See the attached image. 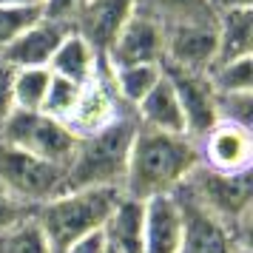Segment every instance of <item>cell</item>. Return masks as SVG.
I'll use <instances>...</instances> for the list:
<instances>
[{
	"instance_id": "6da1fadb",
	"label": "cell",
	"mask_w": 253,
	"mask_h": 253,
	"mask_svg": "<svg viewBox=\"0 0 253 253\" xmlns=\"http://www.w3.org/2000/svg\"><path fill=\"white\" fill-rule=\"evenodd\" d=\"M196 165H199V148L191 137L162 134L137 126L120 191L142 202L154 196H171L191 176Z\"/></svg>"
},
{
	"instance_id": "7a4b0ae2",
	"label": "cell",
	"mask_w": 253,
	"mask_h": 253,
	"mask_svg": "<svg viewBox=\"0 0 253 253\" xmlns=\"http://www.w3.org/2000/svg\"><path fill=\"white\" fill-rule=\"evenodd\" d=\"M134 134H137L134 111H126L100 131L77 137V145L66 165V191L120 188L123 176H126Z\"/></svg>"
},
{
	"instance_id": "3957f363",
	"label": "cell",
	"mask_w": 253,
	"mask_h": 253,
	"mask_svg": "<svg viewBox=\"0 0 253 253\" xmlns=\"http://www.w3.org/2000/svg\"><path fill=\"white\" fill-rule=\"evenodd\" d=\"M120 194H123L120 188H77V191H63L54 199L37 205L35 222L48 239L51 253H63L77 239L103 230Z\"/></svg>"
},
{
	"instance_id": "277c9868",
	"label": "cell",
	"mask_w": 253,
	"mask_h": 253,
	"mask_svg": "<svg viewBox=\"0 0 253 253\" xmlns=\"http://www.w3.org/2000/svg\"><path fill=\"white\" fill-rule=\"evenodd\" d=\"M185 185L199 199V205L228 225L236 245H253V171L219 173L196 165Z\"/></svg>"
},
{
	"instance_id": "5b68a950",
	"label": "cell",
	"mask_w": 253,
	"mask_h": 253,
	"mask_svg": "<svg viewBox=\"0 0 253 253\" xmlns=\"http://www.w3.org/2000/svg\"><path fill=\"white\" fill-rule=\"evenodd\" d=\"M0 191L37 208L66 191V168L0 139Z\"/></svg>"
},
{
	"instance_id": "8992f818",
	"label": "cell",
	"mask_w": 253,
	"mask_h": 253,
	"mask_svg": "<svg viewBox=\"0 0 253 253\" xmlns=\"http://www.w3.org/2000/svg\"><path fill=\"white\" fill-rule=\"evenodd\" d=\"M0 139L63 168L69 165L71 151L77 145V134L63 120H54L43 111H20V108H14L3 123Z\"/></svg>"
},
{
	"instance_id": "52a82bcc",
	"label": "cell",
	"mask_w": 253,
	"mask_h": 253,
	"mask_svg": "<svg viewBox=\"0 0 253 253\" xmlns=\"http://www.w3.org/2000/svg\"><path fill=\"white\" fill-rule=\"evenodd\" d=\"M219 60L216 12L211 17H194L165 26V51L162 66L185 71H211Z\"/></svg>"
},
{
	"instance_id": "ba28073f",
	"label": "cell",
	"mask_w": 253,
	"mask_h": 253,
	"mask_svg": "<svg viewBox=\"0 0 253 253\" xmlns=\"http://www.w3.org/2000/svg\"><path fill=\"white\" fill-rule=\"evenodd\" d=\"M173 202L179 208L182 219V236H179V253H233L236 239L225 222H219L208 208L199 205V199L191 194L188 185H179L173 191Z\"/></svg>"
},
{
	"instance_id": "9c48e42d",
	"label": "cell",
	"mask_w": 253,
	"mask_h": 253,
	"mask_svg": "<svg viewBox=\"0 0 253 253\" xmlns=\"http://www.w3.org/2000/svg\"><path fill=\"white\" fill-rule=\"evenodd\" d=\"M162 74L173 85V94L179 100L185 117V134L194 139H202L211 128L219 123L216 117V91L208 80L205 71H185L173 66H162Z\"/></svg>"
},
{
	"instance_id": "30bf717a",
	"label": "cell",
	"mask_w": 253,
	"mask_h": 253,
	"mask_svg": "<svg viewBox=\"0 0 253 253\" xmlns=\"http://www.w3.org/2000/svg\"><path fill=\"white\" fill-rule=\"evenodd\" d=\"M131 108L120 103V97L114 94V85H111V66L108 60L100 57V66H97V74L83 85L80 100L74 105L71 117L66 120V126L77 134V137H85V134H94L105 128L108 123H114L120 114H126Z\"/></svg>"
},
{
	"instance_id": "8fae6325",
	"label": "cell",
	"mask_w": 253,
	"mask_h": 253,
	"mask_svg": "<svg viewBox=\"0 0 253 253\" xmlns=\"http://www.w3.org/2000/svg\"><path fill=\"white\" fill-rule=\"evenodd\" d=\"M165 51V26L151 14L134 12L105 51L108 66H134V63H157L162 66Z\"/></svg>"
},
{
	"instance_id": "7c38bea8",
	"label": "cell",
	"mask_w": 253,
	"mask_h": 253,
	"mask_svg": "<svg viewBox=\"0 0 253 253\" xmlns=\"http://www.w3.org/2000/svg\"><path fill=\"white\" fill-rule=\"evenodd\" d=\"M199 165L219 173H239L251 171L253 165V134L251 128L216 123L202 139H196Z\"/></svg>"
},
{
	"instance_id": "4fadbf2b",
	"label": "cell",
	"mask_w": 253,
	"mask_h": 253,
	"mask_svg": "<svg viewBox=\"0 0 253 253\" xmlns=\"http://www.w3.org/2000/svg\"><path fill=\"white\" fill-rule=\"evenodd\" d=\"M134 12L137 0H85L71 23V32H77L100 57H105L114 37Z\"/></svg>"
},
{
	"instance_id": "5bb4252c",
	"label": "cell",
	"mask_w": 253,
	"mask_h": 253,
	"mask_svg": "<svg viewBox=\"0 0 253 253\" xmlns=\"http://www.w3.org/2000/svg\"><path fill=\"white\" fill-rule=\"evenodd\" d=\"M71 29L54 20L37 17L32 26H26L20 35L14 37L9 46L0 51V60H6L12 69H35V66H48V60L60 46V40L69 35Z\"/></svg>"
},
{
	"instance_id": "9a60e30c",
	"label": "cell",
	"mask_w": 253,
	"mask_h": 253,
	"mask_svg": "<svg viewBox=\"0 0 253 253\" xmlns=\"http://www.w3.org/2000/svg\"><path fill=\"white\" fill-rule=\"evenodd\" d=\"M105 245L117 253H142V236H145V202L134 196L120 194L117 205L103 225Z\"/></svg>"
},
{
	"instance_id": "2e32d148",
	"label": "cell",
	"mask_w": 253,
	"mask_h": 253,
	"mask_svg": "<svg viewBox=\"0 0 253 253\" xmlns=\"http://www.w3.org/2000/svg\"><path fill=\"white\" fill-rule=\"evenodd\" d=\"M134 120L139 128L148 131H162V134H185V117L179 108V100L173 94V85L162 74L160 83L151 88L134 108ZM188 137V134H185Z\"/></svg>"
},
{
	"instance_id": "e0dca14e",
	"label": "cell",
	"mask_w": 253,
	"mask_h": 253,
	"mask_svg": "<svg viewBox=\"0 0 253 253\" xmlns=\"http://www.w3.org/2000/svg\"><path fill=\"white\" fill-rule=\"evenodd\" d=\"M182 219L173 196H154L145 202L142 253H179Z\"/></svg>"
},
{
	"instance_id": "ac0fdd59",
	"label": "cell",
	"mask_w": 253,
	"mask_h": 253,
	"mask_svg": "<svg viewBox=\"0 0 253 253\" xmlns=\"http://www.w3.org/2000/svg\"><path fill=\"white\" fill-rule=\"evenodd\" d=\"M97 66H100V54L77 32H69L63 37L60 46L54 48V54H51V60H48V71L51 74L66 77V80L77 83V85H85L91 80L97 74Z\"/></svg>"
},
{
	"instance_id": "d6986e66",
	"label": "cell",
	"mask_w": 253,
	"mask_h": 253,
	"mask_svg": "<svg viewBox=\"0 0 253 253\" xmlns=\"http://www.w3.org/2000/svg\"><path fill=\"white\" fill-rule=\"evenodd\" d=\"M219 60H236L253 54V9H228L216 12Z\"/></svg>"
},
{
	"instance_id": "ffe728a7",
	"label": "cell",
	"mask_w": 253,
	"mask_h": 253,
	"mask_svg": "<svg viewBox=\"0 0 253 253\" xmlns=\"http://www.w3.org/2000/svg\"><path fill=\"white\" fill-rule=\"evenodd\" d=\"M160 77H162V66H157V63L111 66V85H114V94L120 97V103L126 108H134L160 83Z\"/></svg>"
},
{
	"instance_id": "44dd1931",
	"label": "cell",
	"mask_w": 253,
	"mask_h": 253,
	"mask_svg": "<svg viewBox=\"0 0 253 253\" xmlns=\"http://www.w3.org/2000/svg\"><path fill=\"white\" fill-rule=\"evenodd\" d=\"M51 71L48 66H35V69H14V83H12V100L14 108L20 111H40L46 100Z\"/></svg>"
},
{
	"instance_id": "7402d4cb",
	"label": "cell",
	"mask_w": 253,
	"mask_h": 253,
	"mask_svg": "<svg viewBox=\"0 0 253 253\" xmlns=\"http://www.w3.org/2000/svg\"><path fill=\"white\" fill-rule=\"evenodd\" d=\"M137 12L157 17L162 26L194 20V17H211V0H137Z\"/></svg>"
},
{
	"instance_id": "603a6c76",
	"label": "cell",
	"mask_w": 253,
	"mask_h": 253,
	"mask_svg": "<svg viewBox=\"0 0 253 253\" xmlns=\"http://www.w3.org/2000/svg\"><path fill=\"white\" fill-rule=\"evenodd\" d=\"M208 80L216 94L228 91H253V54L251 57H236L216 63L208 71Z\"/></svg>"
},
{
	"instance_id": "cb8c5ba5",
	"label": "cell",
	"mask_w": 253,
	"mask_h": 253,
	"mask_svg": "<svg viewBox=\"0 0 253 253\" xmlns=\"http://www.w3.org/2000/svg\"><path fill=\"white\" fill-rule=\"evenodd\" d=\"M0 253H51V248L32 216L0 233Z\"/></svg>"
},
{
	"instance_id": "d4e9b609",
	"label": "cell",
	"mask_w": 253,
	"mask_h": 253,
	"mask_svg": "<svg viewBox=\"0 0 253 253\" xmlns=\"http://www.w3.org/2000/svg\"><path fill=\"white\" fill-rule=\"evenodd\" d=\"M80 91H83V85L66 80V77L51 74V83H48V91H46V100H43V108L40 111L66 123L71 117V111H74L77 100H80Z\"/></svg>"
},
{
	"instance_id": "484cf974",
	"label": "cell",
	"mask_w": 253,
	"mask_h": 253,
	"mask_svg": "<svg viewBox=\"0 0 253 253\" xmlns=\"http://www.w3.org/2000/svg\"><path fill=\"white\" fill-rule=\"evenodd\" d=\"M219 123H233L242 128H253V91H228L216 94Z\"/></svg>"
},
{
	"instance_id": "4316f807",
	"label": "cell",
	"mask_w": 253,
	"mask_h": 253,
	"mask_svg": "<svg viewBox=\"0 0 253 253\" xmlns=\"http://www.w3.org/2000/svg\"><path fill=\"white\" fill-rule=\"evenodd\" d=\"M37 17H40V9H12V6H0V51L9 46L26 26L35 23Z\"/></svg>"
},
{
	"instance_id": "83f0119b",
	"label": "cell",
	"mask_w": 253,
	"mask_h": 253,
	"mask_svg": "<svg viewBox=\"0 0 253 253\" xmlns=\"http://www.w3.org/2000/svg\"><path fill=\"white\" fill-rule=\"evenodd\" d=\"M32 216H35V208L32 205L17 202V199H12L9 194L0 191V233L14 228V225H20V222H26V219H32Z\"/></svg>"
},
{
	"instance_id": "f1b7e54d",
	"label": "cell",
	"mask_w": 253,
	"mask_h": 253,
	"mask_svg": "<svg viewBox=\"0 0 253 253\" xmlns=\"http://www.w3.org/2000/svg\"><path fill=\"white\" fill-rule=\"evenodd\" d=\"M85 0H43V6H40V17L43 20H54V23H63L69 26L74 23V17L80 12V6Z\"/></svg>"
},
{
	"instance_id": "f546056e",
	"label": "cell",
	"mask_w": 253,
	"mask_h": 253,
	"mask_svg": "<svg viewBox=\"0 0 253 253\" xmlns=\"http://www.w3.org/2000/svg\"><path fill=\"white\" fill-rule=\"evenodd\" d=\"M12 83H14V69L0 60V128L9 120V114L14 111V100H12Z\"/></svg>"
},
{
	"instance_id": "4dcf8cb0",
	"label": "cell",
	"mask_w": 253,
	"mask_h": 253,
	"mask_svg": "<svg viewBox=\"0 0 253 253\" xmlns=\"http://www.w3.org/2000/svg\"><path fill=\"white\" fill-rule=\"evenodd\" d=\"M105 239L103 233L97 230V233H88V236H83V239H77L74 245H69L63 253H105Z\"/></svg>"
},
{
	"instance_id": "1f68e13d",
	"label": "cell",
	"mask_w": 253,
	"mask_h": 253,
	"mask_svg": "<svg viewBox=\"0 0 253 253\" xmlns=\"http://www.w3.org/2000/svg\"><path fill=\"white\" fill-rule=\"evenodd\" d=\"M213 12H228V9H253V0H211Z\"/></svg>"
},
{
	"instance_id": "d6a6232c",
	"label": "cell",
	"mask_w": 253,
	"mask_h": 253,
	"mask_svg": "<svg viewBox=\"0 0 253 253\" xmlns=\"http://www.w3.org/2000/svg\"><path fill=\"white\" fill-rule=\"evenodd\" d=\"M0 6H12V9H40L43 0H0Z\"/></svg>"
},
{
	"instance_id": "836d02e7",
	"label": "cell",
	"mask_w": 253,
	"mask_h": 253,
	"mask_svg": "<svg viewBox=\"0 0 253 253\" xmlns=\"http://www.w3.org/2000/svg\"><path fill=\"white\" fill-rule=\"evenodd\" d=\"M105 253H117V251H111V248H105Z\"/></svg>"
}]
</instances>
